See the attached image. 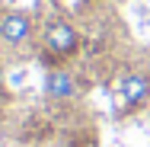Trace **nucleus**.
Listing matches in <instances>:
<instances>
[{
	"label": "nucleus",
	"instance_id": "obj_1",
	"mask_svg": "<svg viewBox=\"0 0 150 147\" xmlns=\"http://www.w3.org/2000/svg\"><path fill=\"white\" fill-rule=\"evenodd\" d=\"M42 45H45V51H48L51 58L67 61V58H74V55L80 51V29H77L74 23H67V19H51V23L45 26Z\"/></svg>",
	"mask_w": 150,
	"mask_h": 147
},
{
	"label": "nucleus",
	"instance_id": "obj_2",
	"mask_svg": "<svg viewBox=\"0 0 150 147\" xmlns=\"http://www.w3.org/2000/svg\"><path fill=\"white\" fill-rule=\"evenodd\" d=\"M32 35H35V19L26 10H6L0 16V42L3 45L19 48V45L32 42Z\"/></svg>",
	"mask_w": 150,
	"mask_h": 147
},
{
	"label": "nucleus",
	"instance_id": "obj_3",
	"mask_svg": "<svg viewBox=\"0 0 150 147\" xmlns=\"http://www.w3.org/2000/svg\"><path fill=\"white\" fill-rule=\"evenodd\" d=\"M42 93H45L48 99H54V102H70V99L80 96V83H77V77H74L70 70H64V67H51V70H45Z\"/></svg>",
	"mask_w": 150,
	"mask_h": 147
},
{
	"label": "nucleus",
	"instance_id": "obj_4",
	"mask_svg": "<svg viewBox=\"0 0 150 147\" xmlns=\"http://www.w3.org/2000/svg\"><path fill=\"white\" fill-rule=\"evenodd\" d=\"M118 96H121V106H125L128 112L147 106V102H150V77L141 74V70L125 74V77L118 80Z\"/></svg>",
	"mask_w": 150,
	"mask_h": 147
}]
</instances>
